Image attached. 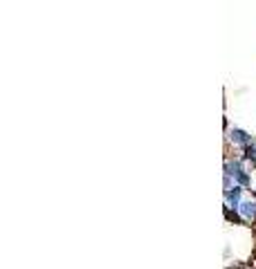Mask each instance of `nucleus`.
Segmentation results:
<instances>
[{
	"label": "nucleus",
	"mask_w": 256,
	"mask_h": 269,
	"mask_svg": "<svg viewBox=\"0 0 256 269\" xmlns=\"http://www.w3.org/2000/svg\"><path fill=\"white\" fill-rule=\"evenodd\" d=\"M240 191H243V188H238V186L225 191V198H227L229 206H234V209H240Z\"/></svg>",
	"instance_id": "f257e3e1"
},
{
	"label": "nucleus",
	"mask_w": 256,
	"mask_h": 269,
	"mask_svg": "<svg viewBox=\"0 0 256 269\" xmlns=\"http://www.w3.org/2000/svg\"><path fill=\"white\" fill-rule=\"evenodd\" d=\"M240 216L245 218V220H254L256 218V202H240Z\"/></svg>",
	"instance_id": "f03ea898"
},
{
	"label": "nucleus",
	"mask_w": 256,
	"mask_h": 269,
	"mask_svg": "<svg viewBox=\"0 0 256 269\" xmlns=\"http://www.w3.org/2000/svg\"><path fill=\"white\" fill-rule=\"evenodd\" d=\"M232 139L236 141V144H243V146H250V141H252V137L245 130H238V128H234L232 130Z\"/></svg>",
	"instance_id": "7ed1b4c3"
},
{
	"label": "nucleus",
	"mask_w": 256,
	"mask_h": 269,
	"mask_svg": "<svg viewBox=\"0 0 256 269\" xmlns=\"http://www.w3.org/2000/svg\"><path fill=\"white\" fill-rule=\"evenodd\" d=\"M245 157L252 159V162H256V148H247V152H245Z\"/></svg>",
	"instance_id": "20e7f679"
}]
</instances>
